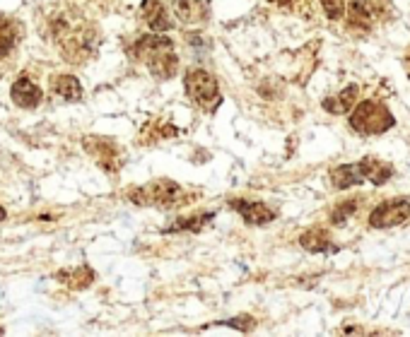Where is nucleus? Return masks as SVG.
Wrapping results in <instances>:
<instances>
[{
  "instance_id": "1",
  "label": "nucleus",
  "mask_w": 410,
  "mask_h": 337,
  "mask_svg": "<svg viewBox=\"0 0 410 337\" xmlns=\"http://www.w3.org/2000/svg\"><path fill=\"white\" fill-rule=\"evenodd\" d=\"M130 56L145 63L147 70L157 80H169L179 68V58L174 54V41L165 34H145L130 46Z\"/></svg>"
},
{
  "instance_id": "2",
  "label": "nucleus",
  "mask_w": 410,
  "mask_h": 337,
  "mask_svg": "<svg viewBox=\"0 0 410 337\" xmlns=\"http://www.w3.org/2000/svg\"><path fill=\"white\" fill-rule=\"evenodd\" d=\"M393 125V116L384 107L381 102H374V99H367V102H360L352 107L350 113V128L360 135H379L386 133Z\"/></svg>"
},
{
  "instance_id": "3",
  "label": "nucleus",
  "mask_w": 410,
  "mask_h": 337,
  "mask_svg": "<svg viewBox=\"0 0 410 337\" xmlns=\"http://www.w3.org/2000/svg\"><path fill=\"white\" fill-rule=\"evenodd\" d=\"M128 200L140 207H174L183 200V188L174 181L160 178V181L145 183V186L130 191Z\"/></svg>"
},
{
  "instance_id": "4",
  "label": "nucleus",
  "mask_w": 410,
  "mask_h": 337,
  "mask_svg": "<svg viewBox=\"0 0 410 337\" xmlns=\"http://www.w3.org/2000/svg\"><path fill=\"white\" fill-rule=\"evenodd\" d=\"M183 87H186V94L191 97V102L201 107L203 111H215L222 102L218 80L208 70H201V68H193V70L186 72Z\"/></svg>"
},
{
  "instance_id": "5",
  "label": "nucleus",
  "mask_w": 410,
  "mask_h": 337,
  "mask_svg": "<svg viewBox=\"0 0 410 337\" xmlns=\"http://www.w3.org/2000/svg\"><path fill=\"white\" fill-rule=\"evenodd\" d=\"M82 145H85L87 155L92 157V159L97 162L104 171H109V173L121 171V166H123V150H121V145H116L114 140L94 138V135H89V138H85Z\"/></svg>"
},
{
  "instance_id": "6",
  "label": "nucleus",
  "mask_w": 410,
  "mask_h": 337,
  "mask_svg": "<svg viewBox=\"0 0 410 337\" xmlns=\"http://www.w3.org/2000/svg\"><path fill=\"white\" fill-rule=\"evenodd\" d=\"M410 219V200L408 198H393L381 203L379 207L372 210L370 224L374 229H388V226H401Z\"/></svg>"
},
{
  "instance_id": "7",
  "label": "nucleus",
  "mask_w": 410,
  "mask_h": 337,
  "mask_svg": "<svg viewBox=\"0 0 410 337\" xmlns=\"http://www.w3.org/2000/svg\"><path fill=\"white\" fill-rule=\"evenodd\" d=\"M343 17L348 19V27L370 31L379 22V8L372 0H350Z\"/></svg>"
},
{
  "instance_id": "8",
  "label": "nucleus",
  "mask_w": 410,
  "mask_h": 337,
  "mask_svg": "<svg viewBox=\"0 0 410 337\" xmlns=\"http://www.w3.org/2000/svg\"><path fill=\"white\" fill-rule=\"evenodd\" d=\"M232 210L241 214V219H244L246 224L251 226H261V224H268L275 219V212H273L268 205L264 203H249V200H232Z\"/></svg>"
},
{
  "instance_id": "9",
  "label": "nucleus",
  "mask_w": 410,
  "mask_h": 337,
  "mask_svg": "<svg viewBox=\"0 0 410 337\" xmlns=\"http://www.w3.org/2000/svg\"><path fill=\"white\" fill-rule=\"evenodd\" d=\"M140 17H143V22L152 31H157V34L172 29V19L167 17L165 5H162L160 0H143V5H140Z\"/></svg>"
},
{
  "instance_id": "10",
  "label": "nucleus",
  "mask_w": 410,
  "mask_h": 337,
  "mask_svg": "<svg viewBox=\"0 0 410 337\" xmlns=\"http://www.w3.org/2000/svg\"><path fill=\"white\" fill-rule=\"evenodd\" d=\"M10 97L20 109H36L41 104V89L29 77H20L10 89Z\"/></svg>"
},
{
  "instance_id": "11",
  "label": "nucleus",
  "mask_w": 410,
  "mask_h": 337,
  "mask_svg": "<svg viewBox=\"0 0 410 337\" xmlns=\"http://www.w3.org/2000/svg\"><path fill=\"white\" fill-rule=\"evenodd\" d=\"M174 15L183 24H201L208 19V5L203 0H174Z\"/></svg>"
},
{
  "instance_id": "12",
  "label": "nucleus",
  "mask_w": 410,
  "mask_h": 337,
  "mask_svg": "<svg viewBox=\"0 0 410 337\" xmlns=\"http://www.w3.org/2000/svg\"><path fill=\"white\" fill-rule=\"evenodd\" d=\"M357 166H360L362 178L374 183V186H381V183H386L393 176V166L386 164V162L374 159V157H367V159L357 162Z\"/></svg>"
},
{
  "instance_id": "13",
  "label": "nucleus",
  "mask_w": 410,
  "mask_h": 337,
  "mask_svg": "<svg viewBox=\"0 0 410 337\" xmlns=\"http://www.w3.org/2000/svg\"><path fill=\"white\" fill-rule=\"evenodd\" d=\"M357 94H360V87H357V84H350V87L340 89V94H333V97L324 99V109L328 113H348L357 104Z\"/></svg>"
},
{
  "instance_id": "14",
  "label": "nucleus",
  "mask_w": 410,
  "mask_h": 337,
  "mask_svg": "<svg viewBox=\"0 0 410 337\" xmlns=\"http://www.w3.org/2000/svg\"><path fill=\"white\" fill-rule=\"evenodd\" d=\"M365 181L360 173V166L357 164H340L331 171V183L335 188H352V186H360Z\"/></svg>"
},
{
  "instance_id": "15",
  "label": "nucleus",
  "mask_w": 410,
  "mask_h": 337,
  "mask_svg": "<svg viewBox=\"0 0 410 337\" xmlns=\"http://www.w3.org/2000/svg\"><path fill=\"white\" fill-rule=\"evenodd\" d=\"M51 84H54V92L59 94L61 99H66V102H77V99H82V84L77 77L56 75Z\"/></svg>"
},
{
  "instance_id": "16",
  "label": "nucleus",
  "mask_w": 410,
  "mask_h": 337,
  "mask_svg": "<svg viewBox=\"0 0 410 337\" xmlns=\"http://www.w3.org/2000/svg\"><path fill=\"white\" fill-rule=\"evenodd\" d=\"M299 244H302V249L312 251V253H324V251H333V246H331V236L326 229H309L302 234V239H299Z\"/></svg>"
},
{
  "instance_id": "17",
  "label": "nucleus",
  "mask_w": 410,
  "mask_h": 337,
  "mask_svg": "<svg viewBox=\"0 0 410 337\" xmlns=\"http://www.w3.org/2000/svg\"><path fill=\"white\" fill-rule=\"evenodd\" d=\"M17 36H20L17 24H15L13 19H8V17H3V15H0V56L10 54V51L15 49V44H17Z\"/></svg>"
},
{
  "instance_id": "18",
  "label": "nucleus",
  "mask_w": 410,
  "mask_h": 337,
  "mask_svg": "<svg viewBox=\"0 0 410 337\" xmlns=\"http://www.w3.org/2000/svg\"><path fill=\"white\" fill-rule=\"evenodd\" d=\"M59 280L63 284H68L70 289H85L89 282L94 280V275H92V270L89 267H75V270H63L59 272Z\"/></svg>"
},
{
  "instance_id": "19",
  "label": "nucleus",
  "mask_w": 410,
  "mask_h": 337,
  "mask_svg": "<svg viewBox=\"0 0 410 337\" xmlns=\"http://www.w3.org/2000/svg\"><path fill=\"white\" fill-rule=\"evenodd\" d=\"M357 207H360V200H345V203H340L338 207L333 210V212H331V222L333 224H345L348 222V219L352 217V214L357 212Z\"/></svg>"
},
{
  "instance_id": "20",
  "label": "nucleus",
  "mask_w": 410,
  "mask_h": 337,
  "mask_svg": "<svg viewBox=\"0 0 410 337\" xmlns=\"http://www.w3.org/2000/svg\"><path fill=\"white\" fill-rule=\"evenodd\" d=\"M213 219V214H201V217H188V219H179L174 222V226H169L167 231H181V229H188V231H196L201 229V224L210 222Z\"/></svg>"
},
{
  "instance_id": "21",
  "label": "nucleus",
  "mask_w": 410,
  "mask_h": 337,
  "mask_svg": "<svg viewBox=\"0 0 410 337\" xmlns=\"http://www.w3.org/2000/svg\"><path fill=\"white\" fill-rule=\"evenodd\" d=\"M321 8L328 19H340L345 15V0H321Z\"/></svg>"
},
{
  "instance_id": "22",
  "label": "nucleus",
  "mask_w": 410,
  "mask_h": 337,
  "mask_svg": "<svg viewBox=\"0 0 410 337\" xmlns=\"http://www.w3.org/2000/svg\"><path fill=\"white\" fill-rule=\"evenodd\" d=\"M268 3L278 5V8H287V10H297L302 5V0H268Z\"/></svg>"
},
{
  "instance_id": "23",
  "label": "nucleus",
  "mask_w": 410,
  "mask_h": 337,
  "mask_svg": "<svg viewBox=\"0 0 410 337\" xmlns=\"http://www.w3.org/2000/svg\"><path fill=\"white\" fill-rule=\"evenodd\" d=\"M406 68H408V77H410V51L406 54Z\"/></svg>"
},
{
  "instance_id": "24",
  "label": "nucleus",
  "mask_w": 410,
  "mask_h": 337,
  "mask_svg": "<svg viewBox=\"0 0 410 337\" xmlns=\"http://www.w3.org/2000/svg\"><path fill=\"white\" fill-rule=\"evenodd\" d=\"M5 214H8V212H5V207H0V222L5 219Z\"/></svg>"
},
{
  "instance_id": "25",
  "label": "nucleus",
  "mask_w": 410,
  "mask_h": 337,
  "mask_svg": "<svg viewBox=\"0 0 410 337\" xmlns=\"http://www.w3.org/2000/svg\"><path fill=\"white\" fill-rule=\"evenodd\" d=\"M0 335H3V328H0Z\"/></svg>"
}]
</instances>
